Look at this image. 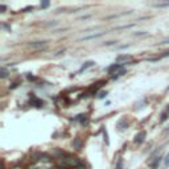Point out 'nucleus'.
I'll use <instances>...</instances> for the list:
<instances>
[{"mask_svg":"<svg viewBox=\"0 0 169 169\" xmlns=\"http://www.w3.org/2000/svg\"><path fill=\"white\" fill-rule=\"evenodd\" d=\"M45 45H46L45 41H36V42H31V44H29V46H31L32 49H41V48H44Z\"/></svg>","mask_w":169,"mask_h":169,"instance_id":"1","label":"nucleus"},{"mask_svg":"<svg viewBox=\"0 0 169 169\" xmlns=\"http://www.w3.org/2000/svg\"><path fill=\"white\" fill-rule=\"evenodd\" d=\"M144 139H145V132L141 131L140 134L136 135V138H135V143H136V144H141L144 141Z\"/></svg>","mask_w":169,"mask_h":169,"instance_id":"2","label":"nucleus"},{"mask_svg":"<svg viewBox=\"0 0 169 169\" xmlns=\"http://www.w3.org/2000/svg\"><path fill=\"white\" fill-rule=\"evenodd\" d=\"M122 67H123V65H122V63H114L112 66L107 67V72H108V73H112L114 70H119V69H122Z\"/></svg>","mask_w":169,"mask_h":169,"instance_id":"3","label":"nucleus"},{"mask_svg":"<svg viewBox=\"0 0 169 169\" xmlns=\"http://www.w3.org/2000/svg\"><path fill=\"white\" fill-rule=\"evenodd\" d=\"M129 56H119V57H116V62H120V61H127L129 60Z\"/></svg>","mask_w":169,"mask_h":169,"instance_id":"4","label":"nucleus"},{"mask_svg":"<svg viewBox=\"0 0 169 169\" xmlns=\"http://www.w3.org/2000/svg\"><path fill=\"white\" fill-rule=\"evenodd\" d=\"M103 35V33H97V35H91V36H86V37L83 38V40H91V38H97V37H100V36Z\"/></svg>","mask_w":169,"mask_h":169,"instance_id":"5","label":"nucleus"},{"mask_svg":"<svg viewBox=\"0 0 169 169\" xmlns=\"http://www.w3.org/2000/svg\"><path fill=\"white\" fill-rule=\"evenodd\" d=\"M92 65H94V62H91V61H90V62H86V65H83L82 67H81L79 72H83L85 69H87V67H90V66H92Z\"/></svg>","mask_w":169,"mask_h":169,"instance_id":"6","label":"nucleus"},{"mask_svg":"<svg viewBox=\"0 0 169 169\" xmlns=\"http://www.w3.org/2000/svg\"><path fill=\"white\" fill-rule=\"evenodd\" d=\"M168 115H169V108H166V111L164 112L163 115H161V122H165L166 118H168Z\"/></svg>","mask_w":169,"mask_h":169,"instance_id":"7","label":"nucleus"},{"mask_svg":"<svg viewBox=\"0 0 169 169\" xmlns=\"http://www.w3.org/2000/svg\"><path fill=\"white\" fill-rule=\"evenodd\" d=\"M155 7H169V3H157L155 4Z\"/></svg>","mask_w":169,"mask_h":169,"instance_id":"8","label":"nucleus"},{"mask_svg":"<svg viewBox=\"0 0 169 169\" xmlns=\"http://www.w3.org/2000/svg\"><path fill=\"white\" fill-rule=\"evenodd\" d=\"M7 75H8V73H7L6 69H1V78H6Z\"/></svg>","mask_w":169,"mask_h":169,"instance_id":"9","label":"nucleus"},{"mask_svg":"<svg viewBox=\"0 0 169 169\" xmlns=\"http://www.w3.org/2000/svg\"><path fill=\"white\" fill-rule=\"evenodd\" d=\"M41 7H42V8H46V7H49V1H42V3H41Z\"/></svg>","mask_w":169,"mask_h":169,"instance_id":"10","label":"nucleus"},{"mask_svg":"<svg viewBox=\"0 0 169 169\" xmlns=\"http://www.w3.org/2000/svg\"><path fill=\"white\" fill-rule=\"evenodd\" d=\"M74 169H86V166L83 165V164H81L79 166H77V168H74Z\"/></svg>","mask_w":169,"mask_h":169,"instance_id":"11","label":"nucleus"},{"mask_svg":"<svg viewBox=\"0 0 169 169\" xmlns=\"http://www.w3.org/2000/svg\"><path fill=\"white\" fill-rule=\"evenodd\" d=\"M165 165H169V155L166 156V159H165Z\"/></svg>","mask_w":169,"mask_h":169,"instance_id":"12","label":"nucleus"},{"mask_svg":"<svg viewBox=\"0 0 169 169\" xmlns=\"http://www.w3.org/2000/svg\"><path fill=\"white\" fill-rule=\"evenodd\" d=\"M168 91H169V87H168Z\"/></svg>","mask_w":169,"mask_h":169,"instance_id":"13","label":"nucleus"}]
</instances>
